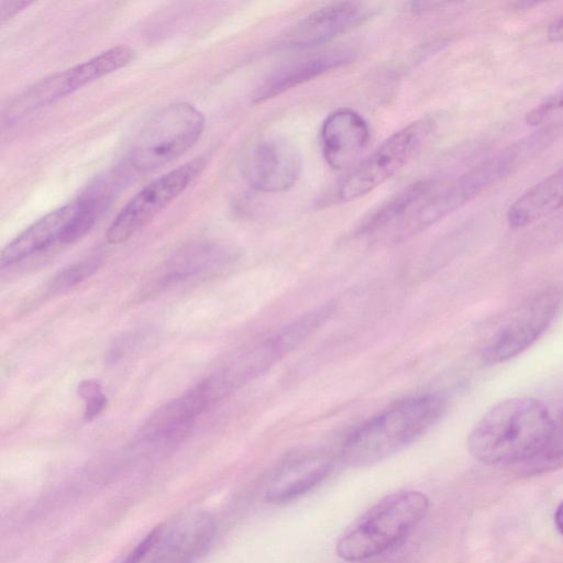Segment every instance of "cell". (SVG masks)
Returning <instances> with one entry per match:
<instances>
[{
	"label": "cell",
	"mask_w": 563,
	"mask_h": 563,
	"mask_svg": "<svg viewBox=\"0 0 563 563\" xmlns=\"http://www.w3.org/2000/svg\"><path fill=\"white\" fill-rule=\"evenodd\" d=\"M113 195V184L109 180L98 179L91 184L76 200V212L59 242L70 244L85 236L108 209Z\"/></svg>",
	"instance_id": "cell-20"
},
{
	"label": "cell",
	"mask_w": 563,
	"mask_h": 563,
	"mask_svg": "<svg viewBox=\"0 0 563 563\" xmlns=\"http://www.w3.org/2000/svg\"><path fill=\"white\" fill-rule=\"evenodd\" d=\"M302 158L288 137L272 134L262 137L250 151L245 163L249 184L262 192H280L292 187L300 177Z\"/></svg>",
	"instance_id": "cell-11"
},
{
	"label": "cell",
	"mask_w": 563,
	"mask_h": 563,
	"mask_svg": "<svg viewBox=\"0 0 563 563\" xmlns=\"http://www.w3.org/2000/svg\"><path fill=\"white\" fill-rule=\"evenodd\" d=\"M437 181L422 179L407 186L371 212L360 224L357 233L369 238L399 241L406 223L434 188Z\"/></svg>",
	"instance_id": "cell-17"
},
{
	"label": "cell",
	"mask_w": 563,
	"mask_h": 563,
	"mask_svg": "<svg viewBox=\"0 0 563 563\" xmlns=\"http://www.w3.org/2000/svg\"><path fill=\"white\" fill-rule=\"evenodd\" d=\"M532 462L541 464L563 463V417L554 424L552 435L544 450Z\"/></svg>",
	"instance_id": "cell-24"
},
{
	"label": "cell",
	"mask_w": 563,
	"mask_h": 563,
	"mask_svg": "<svg viewBox=\"0 0 563 563\" xmlns=\"http://www.w3.org/2000/svg\"><path fill=\"white\" fill-rule=\"evenodd\" d=\"M206 164L203 157H197L147 184L113 219L106 234L107 241L120 244L133 236L176 199L205 169Z\"/></svg>",
	"instance_id": "cell-8"
},
{
	"label": "cell",
	"mask_w": 563,
	"mask_h": 563,
	"mask_svg": "<svg viewBox=\"0 0 563 563\" xmlns=\"http://www.w3.org/2000/svg\"><path fill=\"white\" fill-rule=\"evenodd\" d=\"M547 37L550 42L553 43L563 42V14L552 21V23L549 25Z\"/></svg>",
	"instance_id": "cell-26"
},
{
	"label": "cell",
	"mask_w": 563,
	"mask_h": 563,
	"mask_svg": "<svg viewBox=\"0 0 563 563\" xmlns=\"http://www.w3.org/2000/svg\"><path fill=\"white\" fill-rule=\"evenodd\" d=\"M368 15L369 9L360 2L327 4L291 26L282 36L280 45L291 49L318 47L361 24Z\"/></svg>",
	"instance_id": "cell-12"
},
{
	"label": "cell",
	"mask_w": 563,
	"mask_h": 563,
	"mask_svg": "<svg viewBox=\"0 0 563 563\" xmlns=\"http://www.w3.org/2000/svg\"><path fill=\"white\" fill-rule=\"evenodd\" d=\"M430 500L419 490H399L385 496L338 539L335 551L346 562L380 555L404 540L426 517Z\"/></svg>",
	"instance_id": "cell-3"
},
{
	"label": "cell",
	"mask_w": 563,
	"mask_h": 563,
	"mask_svg": "<svg viewBox=\"0 0 563 563\" xmlns=\"http://www.w3.org/2000/svg\"><path fill=\"white\" fill-rule=\"evenodd\" d=\"M563 208V166L548 175L509 206L506 214L509 227L520 229Z\"/></svg>",
	"instance_id": "cell-19"
},
{
	"label": "cell",
	"mask_w": 563,
	"mask_h": 563,
	"mask_svg": "<svg viewBox=\"0 0 563 563\" xmlns=\"http://www.w3.org/2000/svg\"><path fill=\"white\" fill-rule=\"evenodd\" d=\"M334 459L327 452L312 451L285 460L269 477L264 498L269 504H286L322 483L332 472Z\"/></svg>",
	"instance_id": "cell-14"
},
{
	"label": "cell",
	"mask_w": 563,
	"mask_h": 563,
	"mask_svg": "<svg viewBox=\"0 0 563 563\" xmlns=\"http://www.w3.org/2000/svg\"><path fill=\"white\" fill-rule=\"evenodd\" d=\"M369 141L366 120L352 109L330 113L320 130L321 151L327 164L336 170L354 164Z\"/></svg>",
	"instance_id": "cell-15"
},
{
	"label": "cell",
	"mask_w": 563,
	"mask_h": 563,
	"mask_svg": "<svg viewBox=\"0 0 563 563\" xmlns=\"http://www.w3.org/2000/svg\"><path fill=\"white\" fill-rule=\"evenodd\" d=\"M353 58L347 48H336L288 63L271 73L255 89L253 102L261 103L344 66Z\"/></svg>",
	"instance_id": "cell-16"
},
{
	"label": "cell",
	"mask_w": 563,
	"mask_h": 563,
	"mask_svg": "<svg viewBox=\"0 0 563 563\" xmlns=\"http://www.w3.org/2000/svg\"><path fill=\"white\" fill-rule=\"evenodd\" d=\"M522 163L520 150L511 144L453 180L444 185L437 181L434 188L406 224L402 240L421 232L460 209L507 177Z\"/></svg>",
	"instance_id": "cell-5"
},
{
	"label": "cell",
	"mask_w": 563,
	"mask_h": 563,
	"mask_svg": "<svg viewBox=\"0 0 563 563\" xmlns=\"http://www.w3.org/2000/svg\"><path fill=\"white\" fill-rule=\"evenodd\" d=\"M445 399L424 394L401 399L383 409L344 440L342 461L353 467L378 463L415 443L442 418Z\"/></svg>",
	"instance_id": "cell-2"
},
{
	"label": "cell",
	"mask_w": 563,
	"mask_h": 563,
	"mask_svg": "<svg viewBox=\"0 0 563 563\" xmlns=\"http://www.w3.org/2000/svg\"><path fill=\"white\" fill-rule=\"evenodd\" d=\"M132 57V48L119 45L84 63L43 78L11 102L8 109V118L12 120L25 112L45 107L125 66Z\"/></svg>",
	"instance_id": "cell-9"
},
{
	"label": "cell",
	"mask_w": 563,
	"mask_h": 563,
	"mask_svg": "<svg viewBox=\"0 0 563 563\" xmlns=\"http://www.w3.org/2000/svg\"><path fill=\"white\" fill-rule=\"evenodd\" d=\"M554 523L559 532L563 536V501L558 506L555 510Z\"/></svg>",
	"instance_id": "cell-27"
},
{
	"label": "cell",
	"mask_w": 563,
	"mask_h": 563,
	"mask_svg": "<svg viewBox=\"0 0 563 563\" xmlns=\"http://www.w3.org/2000/svg\"><path fill=\"white\" fill-rule=\"evenodd\" d=\"M78 394L85 402V418L93 419L104 408L107 398L100 384L95 379H86L79 383Z\"/></svg>",
	"instance_id": "cell-23"
},
{
	"label": "cell",
	"mask_w": 563,
	"mask_h": 563,
	"mask_svg": "<svg viewBox=\"0 0 563 563\" xmlns=\"http://www.w3.org/2000/svg\"><path fill=\"white\" fill-rule=\"evenodd\" d=\"M99 267L98 258H87L59 271L48 285L49 292L59 295L67 292L89 278Z\"/></svg>",
	"instance_id": "cell-22"
},
{
	"label": "cell",
	"mask_w": 563,
	"mask_h": 563,
	"mask_svg": "<svg viewBox=\"0 0 563 563\" xmlns=\"http://www.w3.org/2000/svg\"><path fill=\"white\" fill-rule=\"evenodd\" d=\"M214 406L201 382L181 396L157 408L140 430L143 441L153 444H167L181 440L197 419Z\"/></svg>",
	"instance_id": "cell-13"
},
{
	"label": "cell",
	"mask_w": 563,
	"mask_h": 563,
	"mask_svg": "<svg viewBox=\"0 0 563 563\" xmlns=\"http://www.w3.org/2000/svg\"><path fill=\"white\" fill-rule=\"evenodd\" d=\"M562 305L563 291L559 287L533 295L492 336L483 350V361L496 365L520 355L548 330Z\"/></svg>",
	"instance_id": "cell-7"
},
{
	"label": "cell",
	"mask_w": 563,
	"mask_h": 563,
	"mask_svg": "<svg viewBox=\"0 0 563 563\" xmlns=\"http://www.w3.org/2000/svg\"><path fill=\"white\" fill-rule=\"evenodd\" d=\"M76 201L59 207L32 223L18 236H15L1 252V266L20 262L36 254L56 241H60L62 234L76 212Z\"/></svg>",
	"instance_id": "cell-18"
},
{
	"label": "cell",
	"mask_w": 563,
	"mask_h": 563,
	"mask_svg": "<svg viewBox=\"0 0 563 563\" xmlns=\"http://www.w3.org/2000/svg\"><path fill=\"white\" fill-rule=\"evenodd\" d=\"M432 125V120L422 119L390 135L341 183L338 199H358L397 174L422 147Z\"/></svg>",
	"instance_id": "cell-6"
},
{
	"label": "cell",
	"mask_w": 563,
	"mask_h": 563,
	"mask_svg": "<svg viewBox=\"0 0 563 563\" xmlns=\"http://www.w3.org/2000/svg\"><path fill=\"white\" fill-rule=\"evenodd\" d=\"M203 113L189 102H175L152 114L136 133L130 151L141 173L161 168L191 148L205 130Z\"/></svg>",
	"instance_id": "cell-4"
},
{
	"label": "cell",
	"mask_w": 563,
	"mask_h": 563,
	"mask_svg": "<svg viewBox=\"0 0 563 563\" xmlns=\"http://www.w3.org/2000/svg\"><path fill=\"white\" fill-rule=\"evenodd\" d=\"M31 4V1H0V22L3 24Z\"/></svg>",
	"instance_id": "cell-25"
},
{
	"label": "cell",
	"mask_w": 563,
	"mask_h": 563,
	"mask_svg": "<svg viewBox=\"0 0 563 563\" xmlns=\"http://www.w3.org/2000/svg\"><path fill=\"white\" fill-rule=\"evenodd\" d=\"M554 424L541 400L505 399L478 420L470 433L468 450L474 459L488 465L532 462L548 444Z\"/></svg>",
	"instance_id": "cell-1"
},
{
	"label": "cell",
	"mask_w": 563,
	"mask_h": 563,
	"mask_svg": "<svg viewBox=\"0 0 563 563\" xmlns=\"http://www.w3.org/2000/svg\"><path fill=\"white\" fill-rule=\"evenodd\" d=\"M225 260L223 251L214 247L190 250L172 262L163 283L166 285L202 274L216 268Z\"/></svg>",
	"instance_id": "cell-21"
},
{
	"label": "cell",
	"mask_w": 563,
	"mask_h": 563,
	"mask_svg": "<svg viewBox=\"0 0 563 563\" xmlns=\"http://www.w3.org/2000/svg\"><path fill=\"white\" fill-rule=\"evenodd\" d=\"M217 531L206 510H190L156 527L154 547L145 563H195L211 547Z\"/></svg>",
	"instance_id": "cell-10"
}]
</instances>
